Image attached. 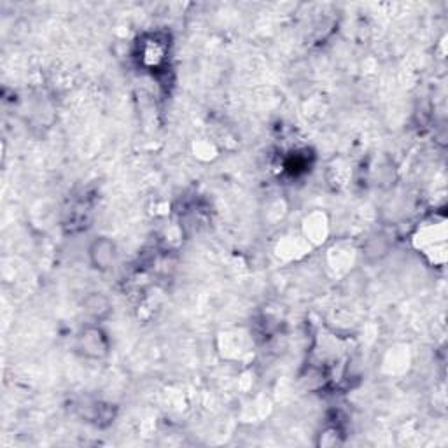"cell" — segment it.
I'll return each mask as SVG.
<instances>
[{"label":"cell","mask_w":448,"mask_h":448,"mask_svg":"<svg viewBox=\"0 0 448 448\" xmlns=\"http://www.w3.org/2000/svg\"><path fill=\"white\" fill-rule=\"evenodd\" d=\"M81 350L88 355V358L98 359L100 355L107 354V341L104 335L98 329H86L83 336L79 338Z\"/></svg>","instance_id":"2"},{"label":"cell","mask_w":448,"mask_h":448,"mask_svg":"<svg viewBox=\"0 0 448 448\" xmlns=\"http://www.w3.org/2000/svg\"><path fill=\"white\" fill-rule=\"evenodd\" d=\"M91 300L95 301V305L90 300H86V310L93 315L95 319H102L109 312V301L102 295H91Z\"/></svg>","instance_id":"3"},{"label":"cell","mask_w":448,"mask_h":448,"mask_svg":"<svg viewBox=\"0 0 448 448\" xmlns=\"http://www.w3.org/2000/svg\"><path fill=\"white\" fill-rule=\"evenodd\" d=\"M90 259L97 270H109L116 261V245L109 238H97L90 247Z\"/></svg>","instance_id":"1"}]
</instances>
